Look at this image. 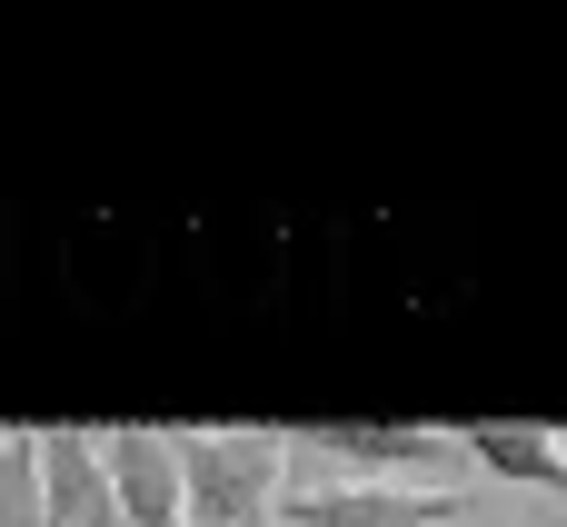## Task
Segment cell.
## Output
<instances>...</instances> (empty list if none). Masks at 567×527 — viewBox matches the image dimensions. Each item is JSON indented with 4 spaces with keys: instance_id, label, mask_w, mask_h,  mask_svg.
I'll return each instance as SVG.
<instances>
[{
    "instance_id": "1",
    "label": "cell",
    "mask_w": 567,
    "mask_h": 527,
    "mask_svg": "<svg viewBox=\"0 0 567 527\" xmlns=\"http://www.w3.org/2000/svg\"><path fill=\"white\" fill-rule=\"evenodd\" d=\"M289 438L279 428H179V518L189 527H279Z\"/></svg>"
},
{
    "instance_id": "2",
    "label": "cell",
    "mask_w": 567,
    "mask_h": 527,
    "mask_svg": "<svg viewBox=\"0 0 567 527\" xmlns=\"http://www.w3.org/2000/svg\"><path fill=\"white\" fill-rule=\"evenodd\" d=\"M289 458H329L349 488H449L458 468H468V438H449V428H309V438H289Z\"/></svg>"
},
{
    "instance_id": "4",
    "label": "cell",
    "mask_w": 567,
    "mask_h": 527,
    "mask_svg": "<svg viewBox=\"0 0 567 527\" xmlns=\"http://www.w3.org/2000/svg\"><path fill=\"white\" fill-rule=\"evenodd\" d=\"M449 518H458L449 488H349V478H329V488L279 498V527H449Z\"/></svg>"
},
{
    "instance_id": "6",
    "label": "cell",
    "mask_w": 567,
    "mask_h": 527,
    "mask_svg": "<svg viewBox=\"0 0 567 527\" xmlns=\"http://www.w3.org/2000/svg\"><path fill=\"white\" fill-rule=\"evenodd\" d=\"M468 468L508 478V488H558L567 498V438H548V428H468Z\"/></svg>"
},
{
    "instance_id": "3",
    "label": "cell",
    "mask_w": 567,
    "mask_h": 527,
    "mask_svg": "<svg viewBox=\"0 0 567 527\" xmlns=\"http://www.w3.org/2000/svg\"><path fill=\"white\" fill-rule=\"evenodd\" d=\"M100 468H110L120 527H189L179 518V438L169 428H110L100 438Z\"/></svg>"
},
{
    "instance_id": "5",
    "label": "cell",
    "mask_w": 567,
    "mask_h": 527,
    "mask_svg": "<svg viewBox=\"0 0 567 527\" xmlns=\"http://www.w3.org/2000/svg\"><path fill=\"white\" fill-rule=\"evenodd\" d=\"M40 527H120L110 468H100V438H80V428H40Z\"/></svg>"
},
{
    "instance_id": "7",
    "label": "cell",
    "mask_w": 567,
    "mask_h": 527,
    "mask_svg": "<svg viewBox=\"0 0 567 527\" xmlns=\"http://www.w3.org/2000/svg\"><path fill=\"white\" fill-rule=\"evenodd\" d=\"M0 527H40V438L30 428L0 438Z\"/></svg>"
}]
</instances>
